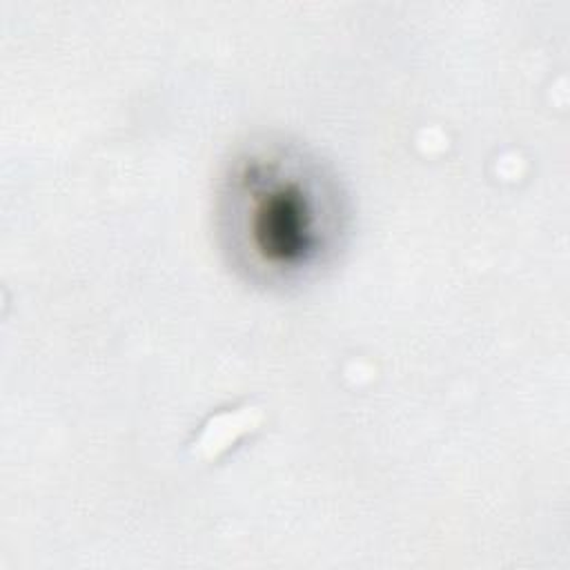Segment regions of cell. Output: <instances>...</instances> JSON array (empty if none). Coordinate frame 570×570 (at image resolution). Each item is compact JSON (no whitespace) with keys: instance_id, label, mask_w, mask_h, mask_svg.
<instances>
[{"instance_id":"6da1fadb","label":"cell","mask_w":570,"mask_h":570,"mask_svg":"<svg viewBox=\"0 0 570 570\" xmlns=\"http://www.w3.org/2000/svg\"><path fill=\"white\" fill-rule=\"evenodd\" d=\"M220 236L252 281L296 283L338 247L343 198L325 167L285 142H254L232 160L218 198Z\"/></svg>"}]
</instances>
